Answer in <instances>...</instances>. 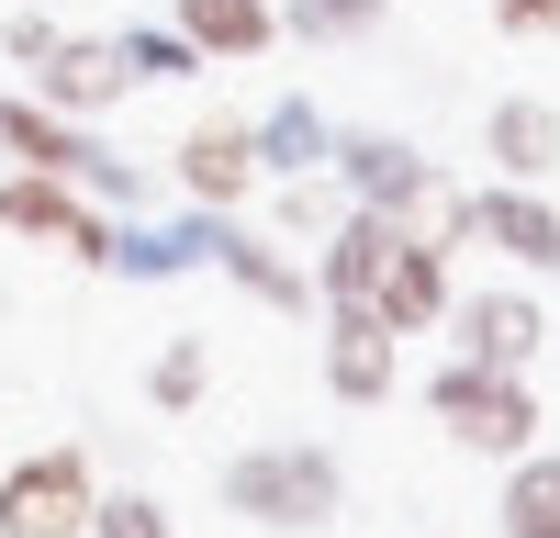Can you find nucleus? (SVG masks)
<instances>
[{"label":"nucleus","instance_id":"nucleus-16","mask_svg":"<svg viewBox=\"0 0 560 538\" xmlns=\"http://www.w3.org/2000/svg\"><path fill=\"white\" fill-rule=\"evenodd\" d=\"M382 12H393V0H280V34H303V45H359Z\"/></svg>","mask_w":560,"mask_h":538},{"label":"nucleus","instance_id":"nucleus-15","mask_svg":"<svg viewBox=\"0 0 560 538\" xmlns=\"http://www.w3.org/2000/svg\"><path fill=\"white\" fill-rule=\"evenodd\" d=\"M213 258L236 269V281H247L258 303H292V314H303V269L280 258V247H258V236H236V224H224V213H213Z\"/></svg>","mask_w":560,"mask_h":538},{"label":"nucleus","instance_id":"nucleus-18","mask_svg":"<svg viewBox=\"0 0 560 538\" xmlns=\"http://www.w3.org/2000/svg\"><path fill=\"white\" fill-rule=\"evenodd\" d=\"M113 45H124V68H135V79H191V68H202L179 23H124Z\"/></svg>","mask_w":560,"mask_h":538},{"label":"nucleus","instance_id":"nucleus-2","mask_svg":"<svg viewBox=\"0 0 560 538\" xmlns=\"http://www.w3.org/2000/svg\"><path fill=\"white\" fill-rule=\"evenodd\" d=\"M0 57L34 79L45 113H102V102L135 90V68H124L113 34H68V23H45V12H12V23H0Z\"/></svg>","mask_w":560,"mask_h":538},{"label":"nucleus","instance_id":"nucleus-21","mask_svg":"<svg viewBox=\"0 0 560 538\" xmlns=\"http://www.w3.org/2000/svg\"><path fill=\"white\" fill-rule=\"evenodd\" d=\"M147 393H158V404H191V393H202V348H168L158 371H147Z\"/></svg>","mask_w":560,"mask_h":538},{"label":"nucleus","instance_id":"nucleus-11","mask_svg":"<svg viewBox=\"0 0 560 538\" xmlns=\"http://www.w3.org/2000/svg\"><path fill=\"white\" fill-rule=\"evenodd\" d=\"M482 157H493L504 179H527V191H538V179L560 168V113H549V102H527V90H516V102H493Z\"/></svg>","mask_w":560,"mask_h":538},{"label":"nucleus","instance_id":"nucleus-20","mask_svg":"<svg viewBox=\"0 0 560 538\" xmlns=\"http://www.w3.org/2000/svg\"><path fill=\"white\" fill-rule=\"evenodd\" d=\"M90 527H102V538H168V516L147 505V493H124V505H90Z\"/></svg>","mask_w":560,"mask_h":538},{"label":"nucleus","instance_id":"nucleus-9","mask_svg":"<svg viewBox=\"0 0 560 538\" xmlns=\"http://www.w3.org/2000/svg\"><path fill=\"white\" fill-rule=\"evenodd\" d=\"M179 191H191L202 213H236L258 191V134L247 124H191L179 134Z\"/></svg>","mask_w":560,"mask_h":538},{"label":"nucleus","instance_id":"nucleus-22","mask_svg":"<svg viewBox=\"0 0 560 538\" xmlns=\"http://www.w3.org/2000/svg\"><path fill=\"white\" fill-rule=\"evenodd\" d=\"M504 34H560V0H493Z\"/></svg>","mask_w":560,"mask_h":538},{"label":"nucleus","instance_id":"nucleus-13","mask_svg":"<svg viewBox=\"0 0 560 538\" xmlns=\"http://www.w3.org/2000/svg\"><path fill=\"white\" fill-rule=\"evenodd\" d=\"M247 134H258V179H303V168H325V157H337V124H325L303 90H292V102H269Z\"/></svg>","mask_w":560,"mask_h":538},{"label":"nucleus","instance_id":"nucleus-3","mask_svg":"<svg viewBox=\"0 0 560 538\" xmlns=\"http://www.w3.org/2000/svg\"><path fill=\"white\" fill-rule=\"evenodd\" d=\"M427 404H438V426H448L459 448H493V460H516V448L538 437V393H527L516 371H493V359H448Z\"/></svg>","mask_w":560,"mask_h":538},{"label":"nucleus","instance_id":"nucleus-5","mask_svg":"<svg viewBox=\"0 0 560 538\" xmlns=\"http://www.w3.org/2000/svg\"><path fill=\"white\" fill-rule=\"evenodd\" d=\"M90 527V460L79 448H34L23 471H0V538H79Z\"/></svg>","mask_w":560,"mask_h":538},{"label":"nucleus","instance_id":"nucleus-8","mask_svg":"<svg viewBox=\"0 0 560 538\" xmlns=\"http://www.w3.org/2000/svg\"><path fill=\"white\" fill-rule=\"evenodd\" d=\"M448 236H482L516 269H560V213L527 191V179H493V191H459L448 202Z\"/></svg>","mask_w":560,"mask_h":538},{"label":"nucleus","instance_id":"nucleus-19","mask_svg":"<svg viewBox=\"0 0 560 538\" xmlns=\"http://www.w3.org/2000/svg\"><path fill=\"white\" fill-rule=\"evenodd\" d=\"M337 213H348V191H325L314 168L280 179V236H337Z\"/></svg>","mask_w":560,"mask_h":538},{"label":"nucleus","instance_id":"nucleus-4","mask_svg":"<svg viewBox=\"0 0 560 538\" xmlns=\"http://www.w3.org/2000/svg\"><path fill=\"white\" fill-rule=\"evenodd\" d=\"M224 505L258 516V527H325L337 516V460L325 448H247L224 471Z\"/></svg>","mask_w":560,"mask_h":538},{"label":"nucleus","instance_id":"nucleus-7","mask_svg":"<svg viewBox=\"0 0 560 538\" xmlns=\"http://www.w3.org/2000/svg\"><path fill=\"white\" fill-rule=\"evenodd\" d=\"M325 168H337V191H348L359 213H404V224H415V213L438 202V168L415 157L404 134H337V157H325Z\"/></svg>","mask_w":560,"mask_h":538},{"label":"nucleus","instance_id":"nucleus-10","mask_svg":"<svg viewBox=\"0 0 560 538\" xmlns=\"http://www.w3.org/2000/svg\"><path fill=\"white\" fill-rule=\"evenodd\" d=\"M168 23L191 34V57H202V68H236V57H269L280 0H168Z\"/></svg>","mask_w":560,"mask_h":538},{"label":"nucleus","instance_id":"nucleus-6","mask_svg":"<svg viewBox=\"0 0 560 538\" xmlns=\"http://www.w3.org/2000/svg\"><path fill=\"white\" fill-rule=\"evenodd\" d=\"M0 236L68 247V258H90V269L113 258V224L79 202V179H45V168H12V179H0Z\"/></svg>","mask_w":560,"mask_h":538},{"label":"nucleus","instance_id":"nucleus-12","mask_svg":"<svg viewBox=\"0 0 560 538\" xmlns=\"http://www.w3.org/2000/svg\"><path fill=\"white\" fill-rule=\"evenodd\" d=\"M538 303L527 292H482V303H459V359H493V371H527L538 359Z\"/></svg>","mask_w":560,"mask_h":538},{"label":"nucleus","instance_id":"nucleus-1","mask_svg":"<svg viewBox=\"0 0 560 538\" xmlns=\"http://www.w3.org/2000/svg\"><path fill=\"white\" fill-rule=\"evenodd\" d=\"M314 292L337 303V314H370V326H438L448 314V247L438 236H415L404 213H337V236H325V269H314Z\"/></svg>","mask_w":560,"mask_h":538},{"label":"nucleus","instance_id":"nucleus-23","mask_svg":"<svg viewBox=\"0 0 560 538\" xmlns=\"http://www.w3.org/2000/svg\"><path fill=\"white\" fill-rule=\"evenodd\" d=\"M516 538H560V527H516Z\"/></svg>","mask_w":560,"mask_h":538},{"label":"nucleus","instance_id":"nucleus-17","mask_svg":"<svg viewBox=\"0 0 560 538\" xmlns=\"http://www.w3.org/2000/svg\"><path fill=\"white\" fill-rule=\"evenodd\" d=\"M504 527H560V448H516V482H504Z\"/></svg>","mask_w":560,"mask_h":538},{"label":"nucleus","instance_id":"nucleus-14","mask_svg":"<svg viewBox=\"0 0 560 538\" xmlns=\"http://www.w3.org/2000/svg\"><path fill=\"white\" fill-rule=\"evenodd\" d=\"M325 382H337L348 404H382V393H393V326L337 314V337H325Z\"/></svg>","mask_w":560,"mask_h":538}]
</instances>
